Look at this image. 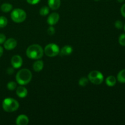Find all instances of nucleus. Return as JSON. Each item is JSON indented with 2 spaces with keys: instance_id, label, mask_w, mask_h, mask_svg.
Returning <instances> with one entry per match:
<instances>
[{
  "instance_id": "nucleus-1",
  "label": "nucleus",
  "mask_w": 125,
  "mask_h": 125,
  "mask_svg": "<svg viewBox=\"0 0 125 125\" xmlns=\"http://www.w3.org/2000/svg\"><path fill=\"white\" fill-rule=\"evenodd\" d=\"M26 56L28 58L31 59L38 60L43 57L44 54V51L42 47L37 44H34L27 48Z\"/></svg>"
},
{
  "instance_id": "nucleus-2",
  "label": "nucleus",
  "mask_w": 125,
  "mask_h": 125,
  "mask_svg": "<svg viewBox=\"0 0 125 125\" xmlns=\"http://www.w3.org/2000/svg\"><path fill=\"white\" fill-rule=\"evenodd\" d=\"M32 73L29 70L24 68L21 69L17 73L16 81L21 85H26L30 83L32 79Z\"/></svg>"
},
{
  "instance_id": "nucleus-3",
  "label": "nucleus",
  "mask_w": 125,
  "mask_h": 125,
  "mask_svg": "<svg viewBox=\"0 0 125 125\" xmlns=\"http://www.w3.org/2000/svg\"><path fill=\"white\" fill-rule=\"evenodd\" d=\"M19 107V103L12 98H5L2 101V108L6 112H12L17 111Z\"/></svg>"
},
{
  "instance_id": "nucleus-4",
  "label": "nucleus",
  "mask_w": 125,
  "mask_h": 125,
  "mask_svg": "<svg viewBox=\"0 0 125 125\" xmlns=\"http://www.w3.org/2000/svg\"><path fill=\"white\" fill-rule=\"evenodd\" d=\"M12 21L17 23H22L26 18V13L24 10L21 9H15L12 10L10 14Z\"/></svg>"
},
{
  "instance_id": "nucleus-5",
  "label": "nucleus",
  "mask_w": 125,
  "mask_h": 125,
  "mask_svg": "<svg viewBox=\"0 0 125 125\" xmlns=\"http://www.w3.org/2000/svg\"><path fill=\"white\" fill-rule=\"evenodd\" d=\"M88 79L89 81L91 82L95 85H100L103 82V74L97 70L92 71L88 75Z\"/></svg>"
},
{
  "instance_id": "nucleus-6",
  "label": "nucleus",
  "mask_w": 125,
  "mask_h": 125,
  "mask_svg": "<svg viewBox=\"0 0 125 125\" xmlns=\"http://www.w3.org/2000/svg\"><path fill=\"white\" fill-rule=\"evenodd\" d=\"M60 49L57 45L55 43H50L46 45L44 49V52L48 57H55L59 54Z\"/></svg>"
},
{
  "instance_id": "nucleus-7",
  "label": "nucleus",
  "mask_w": 125,
  "mask_h": 125,
  "mask_svg": "<svg viewBox=\"0 0 125 125\" xmlns=\"http://www.w3.org/2000/svg\"><path fill=\"white\" fill-rule=\"evenodd\" d=\"M11 64L14 68H19L23 65V59L19 55H15L11 59Z\"/></svg>"
},
{
  "instance_id": "nucleus-8",
  "label": "nucleus",
  "mask_w": 125,
  "mask_h": 125,
  "mask_svg": "<svg viewBox=\"0 0 125 125\" xmlns=\"http://www.w3.org/2000/svg\"><path fill=\"white\" fill-rule=\"evenodd\" d=\"M17 40L13 38H10L4 42V47L7 50H13L17 46Z\"/></svg>"
},
{
  "instance_id": "nucleus-9",
  "label": "nucleus",
  "mask_w": 125,
  "mask_h": 125,
  "mask_svg": "<svg viewBox=\"0 0 125 125\" xmlns=\"http://www.w3.org/2000/svg\"><path fill=\"white\" fill-rule=\"evenodd\" d=\"M59 15L56 12H53V13H51L50 15L48 16L47 19V23L48 24H50V26H53L56 24L57 22L59 20Z\"/></svg>"
},
{
  "instance_id": "nucleus-10",
  "label": "nucleus",
  "mask_w": 125,
  "mask_h": 125,
  "mask_svg": "<svg viewBox=\"0 0 125 125\" xmlns=\"http://www.w3.org/2000/svg\"><path fill=\"white\" fill-rule=\"evenodd\" d=\"M29 123V118L26 115H20L16 119V124L18 125H26Z\"/></svg>"
},
{
  "instance_id": "nucleus-11",
  "label": "nucleus",
  "mask_w": 125,
  "mask_h": 125,
  "mask_svg": "<svg viewBox=\"0 0 125 125\" xmlns=\"http://www.w3.org/2000/svg\"><path fill=\"white\" fill-rule=\"evenodd\" d=\"M16 94L18 97L23 98H25L28 95V90L24 86H19L17 88Z\"/></svg>"
},
{
  "instance_id": "nucleus-12",
  "label": "nucleus",
  "mask_w": 125,
  "mask_h": 125,
  "mask_svg": "<svg viewBox=\"0 0 125 125\" xmlns=\"http://www.w3.org/2000/svg\"><path fill=\"white\" fill-rule=\"evenodd\" d=\"M73 52V48L70 45H65L63 46L59 52V54L61 56H68L71 54Z\"/></svg>"
},
{
  "instance_id": "nucleus-13",
  "label": "nucleus",
  "mask_w": 125,
  "mask_h": 125,
  "mask_svg": "<svg viewBox=\"0 0 125 125\" xmlns=\"http://www.w3.org/2000/svg\"><path fill=\"white\" fill-rule=\"evenodd\" d=\"M61 0H48V6L51 9L57 10L61 6Z\"/></svg>"
},
{
  "instance_id": "nucleus-14",
  "label": "nucleus",
  "mask_w": 125,
  "mask_h": 125,
  "mask_svg": "<svg viewBox=\"0 0 125 125\" xmlns=\"http://www.w3.org/2000/svg\"><path fill=\"white\" fill-rule=\"evenodd\" d=\"M44 67V63L42 61H40L38 59V61H35L34 63H33L32 68L35 72H39Z\"/></svg>"
},
{
  "instance_id": "nucleus-15",
  "label": "nucleus",
  "mask_w": 125,
  "mask_h": 125,
  "mask_svg": "<svg viewBox=\"0 0 125 125\" xmlns=\"http://www.w3.org/2000/svg\"><path fill=\"white\" fill-rule=\"evenodd\" d=\"M117 79L114 76H109L106 79V83L109 87H113L115 85Z\"/></svg>"
},
{
  "instance_id": "nucleus-16",
  "label": "nucleus",
  "mask_w": 125,
  "mask_h": 125,
  "mask_svg": "<svg viewBox=\"0 0 125 125\" xmlns=\"http://www.w3.org/2000/svg\"><path fill=\"white\" fill-rule=\"evenodd\" d=\"M13 7H12V5L10 4V3H3L1 6V10L3 12H9L12 9Z\"/></svg>"
},
{
  "instance_id": "nucleus-17",
  "label": "nucleus",
  "mask_w": 125,
  "mask_h": 125,
  "mask_svg": "<svg viewBox=\"0 0 125 125\" xmlns=\"http://www.w3.org/2000/svg\"><path fill=\"white\" fill-rule=\"evenodd\" d=\"M117 80L120 83H125V69L122 70L118 73Z\"/></svg>"
},
{
  "instance_id": "nucleus-18",
  "label": "nucleus",
  "mask_w": 125,
  "mask_h": 125,
  "mask_svg": "<svg viewBox=\"0 0 125 125\" xmlns=\"http://www.w3.org/2000/svg\"><path fill=\"white\" fill-rule=\"evenodd\" d=\"M50 12V9H49V7L47 6H43V7H41L39 10V13H40V15L42 16H46Z\"/></svg>"
},
{
  "instance_id": "nucleus-19",
  "label": "nucleus",
  "mask_w": 125,
  "mask_h": 125,
  "mask_svg": "<svg viewBox=\"0 0 125 125\" xmlns=\"http://www.w3.org/2000/svg\"><path fill=\"white\" fill-rule=\"evenodd\" d=\"M89 79L85 77H83L79 81V85L81 87H85L89 84Z\"/></svg>"
},
{
  "instance_id": "nucleus-20",
  "label": "nucleus",
  "mask_w": 125,
  "mask_h": 125,
  "mask_svg": "<svg viewBox=\"0 0 125 125\" xmlns=\"http://www.w3.org/2000/svg\"><path fill=\"white\" fill-rule=\"evenodd\" d=\"M7 24V19L4 16L0 17V28H3Z\"/></svg>"
},
{
  "instance_id": "nucleus-21",
  "label": "nucleus",
  "mask_w": 125,
  "mask_h": 125,
  "mask_svg": "<svg viewBox=\"0 0 125 125\" xmlns=\"http://www.w3.org/2000/svg\"><path fill=\"white\" fill-rule=\"evenodd\" d=\"M17 84L15 82L10 81L7 84V87L9 90H13L17 88Z\"/></svg>"
},
{
  "instance_id": "nucleus-22",
  "label": "nucleus",
  "mask_w": 125,
  "mask_h": 125,
  "mask_svg": "<svg viewBox=\"0 0 125 125\" xmlns=\"http://www.w3.org/2000/svg\"><path fill=\"white\" fill-rule=\"evenodd\" d=\"M118 42L122 46H125V34H123L120 35L119 37V39H118Z\"/></svg>"
},
{
  "instance_id": "nucleus-23",
  "label": "nucleus",
  "mask_w": 125,
  "mask_h": 125,
  "mask_svg": "<svg viewBox=\"0 0 125 125\" xmlns=\"http://www.w3.org/2000/svg\"><path fill=\"white\" fill-rule=\"evenodd\" d=\"M115 26L117 29H121L123 28V23H122V22L121 21L117 20L115 22Z\"/></svg>"
},
{
  "instance_id": "nucleus-24",
  "label": "nucleus",
  "mask_w": 125,
  "mask_h": 125,
  "mask_svg": "<svg viewBox=\"0 0 125 125\" xmlns=\"http://www.w3.org/2000/svg\"><path fill=\"white\" fill-rule=\"evenodd\" d=\"M48 34L50 35H52L55 34V29L52 26H50L47 30Z\"/></svg>"
},
{
  "instance_id": "nucleus-25",
  "label": "nucleus",
  "mask_w": 125,
  "mask_h": 125,
  "mask_svg": "<svg viewBox=\"0 0 125 125\" xmlns=\"http://www.w3.org/2000/svg\"><path fill=\"white\" fill-rule=\"evenodd\" d=\"M26 1L29 4L35 5L37 4V3H39L40 1V0H26Z\"/></svg>"
},
{
  "instance_id": "nucleus-26",
  "label": "nucleus",
  "mask_w": 125,
  "mask_h": 125,
  "mask_svg": "<svg viewBox=\"0 0 125 125\" xmlns=\"http://www.w3.org/2000/svg\"><path fill=\"white\" fill-rule=\"evenodd\" d=\"M6 41V35L3 34H0V44L4 43Z\"/></svg>"
},
{
  "instance_id": "nucleus-27",
  "label": "nucleus",
  "mask_w": 125,
  "mask_h": 125,
  "mask_svg": "<svg viewBox=\"0 0 125 125\" xmlns=\"http://www.w3.org/2000/svg\"><path fill=\"white\" fill-rule=\"evenodd\" d=\"M121 13H122V16L125 18V4H124L121 7Z\"/></svg>"
},
{
  "instance_id": "nucleus-28",
  "label": "nucleus",
  "mask_w": 125,
  "mask_h": 125,
  "mask_svg": "<svg viewBox=\"0 0 125 125\" xmlns=\"http://www.w3.org/2000/svg\"><path fill=\"white\" fill-rule=\"evenodd\" d=\"M6 72H7V74H13V72H14V70H13V68H8L7 69V70H6Z\"/></svg>"
},
{
  "instance_id": "nucleus-29",
  "label": "nucleus",
  "mask_w": 125,
  "mask_h": 125,
  "mask_svg": "<svg viewBox=\"0 0 125 125\" xmlns=\"http://www.w3.org/2000/svg\"><path fill=\"white\" fill-rule=\"evenodd\" d=\"M2 54H3V48L0 46V57L2 56Z\"/></svg>"
},
{
  "instance_id": "nucleus-30",
  "label": "nucleus",
  "mask_w": 125,
  "mask_h": 125,
  "mask_svg": "<svg viewBox=\"0 0 125 125\" xmlns=\"http://www.w3.org/2000/svg\"><path fill=\"white\" fill-rule=\"evenodd\" d=\"M117 1H118V2H123L125 0H117Z\"/></svg>"
},
{
  "instance_id": "nucleus-31",
  "label": "nucleus",
  "mask_w": 125,
  "mask_h": 125,
  "mask_svg": "<svg viewBox=\"0 0 125 125\" xmlns=\"http://www.w3.org/2000/svg\"><path fill=\"white\" fill-rule=\"evenodd\" d=\"M94 1H100V0H94Z\"/></svg>"
},
{
  "instance_id": "nucleus-32",
  "label": "nucleus",
  "mask_w": 125,
  "mask_h": 125,
  "mask_svg": "<svg viewBox=\"0 0 125 125\" xmlns=\"http://www.w3.org/2000/svg\"><path fill=\"white\" fill-rule=\"evenodd\" d=\"M124 30H125V26H124Z\"/></svg>"
}]
</instances>
